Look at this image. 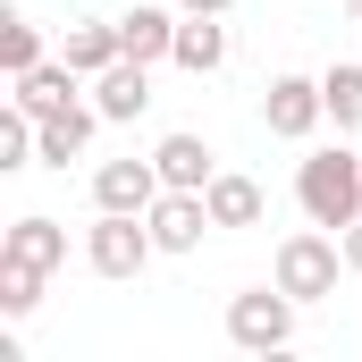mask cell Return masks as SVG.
I'll list each match as a JSON object with an SVG mask.
<instances>
[{
    "mask_svg": "<svg viewBox=\"0 0 362 362\" xmlns=\"http://www.w3.org/2000/svg\"><path fill=\"white\" fill-rule=\"evenodd\" d=\"M295 202H303L312 228H337V236H346L362 219V152H346V144L312 152V160L295 169Z\"/></svg>",
    "mask_w": 362,
    "mask_h": 362,
    "instance_id": "1",
    "label": "cell"
},
{
    "mask_svg": "<svg viewBox=\"0 0 362 362\" xmlns=\"http://www.w3.org/2000/svg\"><path fill=\"white\" fill-rule=\"evenodd\" d=\"M337 270H346V236H337V228H295V236L270 253V278L295 295V303L337 295Z\"/></svg>",
    "mask_w": 362,
    "mask_h": 362,
    "instance_id": "2",
    "label": "cell"
},
{
    "mask_svg": "<svg viewBox=\"0 0 362 362\" xmlns=\"http://www.w3.org/2000/svg\"><path fill=\"white\" fill-rule=\"evenodd\" d=\"M295 312H303V303H295L278 278L228 295V346H236V354H286V346H295Z\"/></svg>",
    "mask_w": 362,
    "mask_h": 362,
    "instance_id": "3",
    "label": "cell"
},
{
    "mask_svg": "<svg viewBox=\"0 0 362 362\" xmlns=\"http://www.w3.org/2000/svg\"><path fill=\"white\" fill-rule=\"evenodd\" d=\"M152 253H160V245H152V219H144V211H93V228H85L93 278H144Z\"/></svg>",
    "mask_w": 362,
    "mask_h": 362,
    "instance_id": "4",
    "label": "cell"
},
{
    "mask_svg": "<svg viewBox=\"0 0 362 362\" xmlns=\"http://www.w3.org/2000/svg\"><path fill=\"white\" fill-rule=\"evenodd\" d=\"M144 219H152V245H160V253H202V236L219 228L194 185H160V202H152Z\"/></svg>",
    "mask_w": 362,
    "mask_h": 362,
    "instance_id": "5",
    "label": "cell"
},
{
    "mask_svg": "<svg viewBox=\"0 0 362 362\" xmlns=\"http://www.w3.org/2000/svg\"><path fill=\"white\" fill-rule=\"evenodd\" d=\"M320 118H329V101H320V76H270V93H262V127H270L278 144H303Z\"/></svg>",
    "mask_w": 362,
    "mask_h": 362,
    "instance_id": "6",
    "label": "cell"
},
{
    "mask_svg": "<svg viewBox=\"0 0 362 362\" xmlns=\"http://www.w3.org/2000/svg\"><path fill=\"white\" fill-rule=\"evenodd\" d=\"M93 110H101L110 127H135V118L152 110V68H144V59H110V68L93 76Z\"/></svg>",
    "mask_w": 362,
    "mask_h": 362,
    "instance_id": "7",
    "label": "cell"
},
{
    "mask_svg": "<svg viewBox=\"0 0 362 362\" xmlns=\"http://www.w3.org/2000/svg\"><path fill=\"white\" fill-rule=\"evenodd\" d=\"M160 202V160H101L93 169V211H152Z\"/></svg>",
    "mask_w": 362,
    "mask_h": 362,
    "instance_id": "8",
    "label": "cell"
},
{
    "mask_svg": "<svg viewBox=\"0 0 362 362\" xmlns=\"http://www.w3.org/2000/svg\"><path fill=\"white\" fill-rule=\"evenodd\" d=\"M76 85H85V76H76V68H68V59L51 51L42 68H25V76H8V101H17V110H34V118H59V110L76 101Z\"/></svg>",
    "mask_w": 362,
    "mask_h": 362,
    "instance_id": "9",
    "label": "cell"
},
{
    "mask_svg": "<svg viewBox=\"0 0 362 362\" xmlns=\"http://www.w3.org/2000/svg\"><path fill=\"white\" fill-rule=\"evenodd\" d=\"M169 59H177L185 76H219V68H228V25L177 8V51H169Z\"/></svg>",
    "mask_w": 362,
    "mask_h": 362,
    "instance_id": "10",
    "label": "cell"
},
{
    "mask_svg": "<svg viewBox=\"0 0 362 362\" xmlns=\"http://www.w3.org/2000/svg\"><path fill=\"white\" fill-rule=\"evenodd\" d=\"M59 59H68V68H76V76L93 85L110 59H127V51H118V17H76V25L59 34Z\"/></svg>",
    "mask_w": 362,
    "mask_h": 362,
    "instance_id": "11",
    "label": "cell"
},
{
    "mask_svg": "<svg viewBox=\"0 0 362 362\" xmlns=\"http://www.w3.org/2000/svg\"><path fill=\"white\" fill-rule=\"evenodd\" d=\"M152 160H160V185H194V194L219 177V152H211L202 135H160V144H152Z\"/></svg>",
    "mask_w": 362,
    "mask_h": 362,
    "instance_id": "12",
    "label": "cell"
},
{
    "mask_svg": "<svg viewBox=\"0 0 362 362\" xmlns=\"http://www.w3.org/2000/svg\"><path fill=\"white\" fill-rule=\"evenodd\" d=\"M118 51L144 59V68L169 59V51H177V8H127V17H118Z\"/></svg>",
    "mask_w": 362,
    "mask_h": 362,
    "instance_id": "13",
    "label": "cell"
},
{
    "mask_svg": "<svg viewBox=\"0 0 362 362\" xmlns=\"http://www.w3.org/2000/svg\"><path fill=\"white\" fill-rule=\"evenodd\" d=\"M0 253H17V262H34V270H59V262H68V228L42 219V211H25V219H8Z\"/></svg>",
    "mask_w": 362,
    "mask_h": 362,
    "instance_id": "14",
    "label": "cell"
},
{
    "mask_svg": "<svg viewBox=\"0 0 362 362\" xmlns=\"http://www.w3.org/2000/svg\"><path fill=\"white\" fill-rule=\"evenodd\" d=\"M93 127H110L93 101H68L59 118H42V169H68V160H76V152L93 144Z\"/></svg>",
    "mask_w": 362,
    "mask_h": 362,
    "instance_id": "15",
    "label": "cell"
},
{
    "mask_svg": "<svg viewBox=\"0 0 362 362\" xmlns=\"http://www.w3.org/2000/svg\"><path fill=\"white\" fill-rule=\"evenodd\" d=\"M202 202H211V219H219V228H262V185L236 177V169H219V177L202 185Z\"/></svg>",
    "mask_w": 362,
    "mask_h": 362,
    "instance_id": "16",
    "label": "cell"
},
{
    "mask_svg": "<svg viewBox=\"0 0 362 362\" xmlns=\"http://www.w3.org/2000/svg\"><path fill=\"white\" fill-rule=\"evenodd\" d=\"M42 59H51V34H42L25 8H17V17H0V68H8V76H25V68H42Z\"/></svg>",
    "mask_w": 362,
    "mask_h": 362,
    "instance_id": "17",
    "label": "cell"
},
{
    "mask_svg": "<svg viewBox=\"0 0 362 362\" xmlns=\"http://www.w3.org/2000/svg\"><path fill=\"white\" fill-rule=\"evenodd\" d=\"M42 278H51V270H34V262L0 253V312H8V320H25V312L42 303Z\"/></svg>",
    "mask_w": 362,
    "mask_h": 362,
    "instance_id": "18",
    "label": "cell"
},
{
    "mask_svg": "<svg viewBox=\"0 0 362 362\" xmlns=\"http://www.w3.org/2000/svg\"><path fill=\"white\" fill-rule=\"evenodd\" d=\"M320 101H329V127L354 135L362 127V68H329V76H320Z\"/></svg>",
    "mask_w": 362,
    "mask_h": 362,
    "instance_id": "19",
    "label": "cell"
},
{
    "mask_svg": "<svg viewBox=\"0 0 362 362\" xmlns=\"http://www.w3.org/2000/svg\"><path fill=\"white\" fill-rule=\"evenodd\" d=\"M177 8H194V17H228L236 0H177Z\"/></svg>",
    "mask_w": 362,
    "mask_h": 362,
    "instance_id": "20",
    "label": "cell"
},
{
    "mask_svg": "<svg viewBox=\"0 0 362 362\" xmlns=\"http://www.w3.org/2000/svg\"><path fill=\"white\" fill-rule=\"evenodd\" d=\"M346 270H362V219L346 228Z\"/></svg>",
    "mask_w": 362,
    "mask_h": 362,
    "instance_id": "21",
    "label": "cell"
},
{
    "mask_svg": "<svg viewBox=\"0 0 362 362\" xmlns=\"http://www.w3.org/2000/svg\"><path fill=\"white\" fill-rule=\"evenodd\" d=\"M346 8H354V17H362V0H346Z\"/></svg>",
    "mask_w": 362,
    "mask_h": 362,
    "instance_id": "22",
    "label": "cell"
}]
</instances>
